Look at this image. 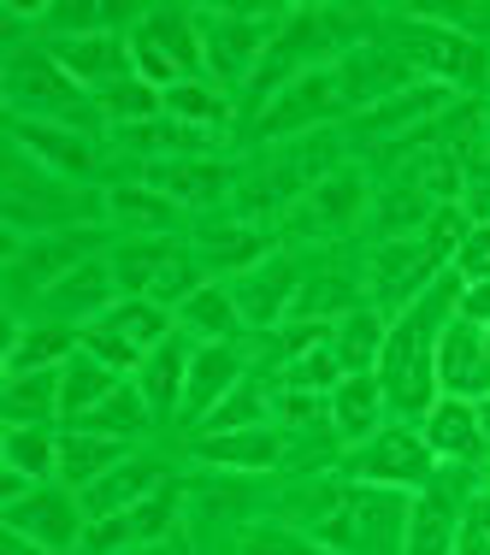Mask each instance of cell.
<instances>
[{"mask_svg": "<svg viewBox=\"0 0 490 555\" xmlns=\"http://www.w3.org/2000/svg\"><path fill=\"white\" fill-rule=\"evenodd\" d=\"M0 467L48 485V473H60V431L54 426H7L0 431Z\"/></svg>", "mask_w": 490, "mask_h": 555, "instance_id": "37", "label": "cell"}, {"mask_svg": "<svg viewBox=\"0 0 490 555\" xmlns=\"http://www.w3.org/2000/svg\"><path fill=\"white\" fill-rule=\"evenodd\" d=\"M166 485H171L166 461L130 455V461H118L107 479H95L89 491H77V496H83V514H89V520H101V514H125V508H137V502L160 496Z\"/></svg>", "mask_w": 490, "mask_h": 555, "instance_id": "19", "label": "cell"}, {"mask_svg": "<svg viewBox=\"0 0 490 555\" xmlns=\"http://www.w3.org/2000/svg\"><path fill=\"white\" fill-rule=\"evenodd\" d=\"M142 183H154L178 207H207L231 190V166L214 160V154H183V160H154Z\"/></svg>", "mask_w": 490, "mask_h": 555, "instance_id": "23", "label": "cell"}, {"mask_svg": "<svg viewBox=\"0 0 490 555\" xmlns=\"http://www.w3.org/2000/svg\"><path fill=\"white\" fill-rule=\"evenodd\" d=\"M479 420H485V438H490V396H485V402H479Z\"/></svg>", "mask_w": 490, "mask_h": 555, "instance_id": "52", "label": "cell"}, {"mask_svg": "<svg viewBox=\"0 0 490 555\" xmlns=\"http://www.w3.org/2000/svg\"><path fill=\"white\" fill-rule=\"evenodd\" d=\"M467 231H473V219H467V207L455 202V207H437V214L426 219V231H420V236H426V248H431V255L449 267V260H455V248L467 243Z\"/></svg>", "mask_w": 490, "mask_h": 555, "instance_id": "45", "label": "cell"}, {"mask_svg": "<svg viewBox=\"0 0 490 555\" xmlns=\"http://www.w3.org/2000/svg\"><path fill=\"white\" fill-rule=\"evenodd\" d=\"M171 332H178V313L171 308H160V301H149V296H118L101 320L83 325V349L95 354V361L118 366V373H137Z\"/></svg>", "mask_w": 490, "mask_h": 555, "instance_id": "5", "label": "cell"}, {"mask_svg": "<svg viewBox=\"0 0 490 555\" xmlns=\"http://www.w3.org/2000/svg\"><path fill=\"white\" fill-rule=\"evenodd\" d=\"M125 18V7H42V24L60 36H107V24Z\"/></svg>", "mask_w": 490, "mask_h": 555, "instance_id": "44", "label": "cell"}, {"mask_svg": "<svg viewBox=\"0 0 490 555\" xmlns=\"http://www.w3.org/2000/svg\"><path fill=\"white\" fill-rule=\"evenodd\" d=\"M455 555H490V491H479L461 508V532H455Z\"/></svg>", "mask_w": 490, "mask_h": 555, "instance_id": "48", "label": "cell"}, {"mask_svg": "<svg viewBox=\"0 0 490 555\" xmlns=\"http://www.w3.org/2000/svg\"><path fill=\"white\" fill-rule=\"evenodd\" d=\"M178 236H130V243H118L113 248V278H118V289L125 296H149L154 289V278L166 272V260L178 255Z\"/></svg>", "mask_w": 490, "mask_h": 555, "instance_id": "36", "label": "cell"}, {"mask_svg": "<svg viewBox=\"0 0 490 555\" xmlns=\"http://www.w3.org/2000/svg\"><path fill=\"white\" fill-rule=\"evenodd\" d=\"M195 18H202L207 77L224 89V83H243V77L260 72L278 24H284L289 12H278V7H202Z\"/></svg>", "mask_w": 490, "mask_h": 555, "instance_id": "3", "label": "cell"}, {"mask_svg": "<svg viewBox=\"0 0 490 555\" xmlns=\"http://www.w3.org/2000/svg\"><path fill=\"white\" fill-rule=\"evenodd\" d=\"M396 54L414 65L420 83H437V89H485V42H473V36L449 30V24H431V18H414V30H402V42H396Z\"/></svg>", "mask_w": 490, "mask_h": 555, "instance_id": "7", "label": "cell"}, {"mask_svg": "<svg viewBox=\"0 0 490 555\" xmlns=\"http://www.w3.org/2000/svg\"><path fill=\"white\" fill-rule=\"evenodd\" d=\"M149 402H142V390L137 385H118L107 402L101 408H89L83 420H72V426H83V431H101V438H142V431H149Z\"/></svg>", "mask_w": 490, "mask_h": 555, "instance_id": "40", "label": "cell"}, {"mask_svg": "<svg viewBox=\"0 0 490 555\" xmlns=\"http://www.w3.org/2000/svg\"><path fill=\"white\" fill-rule=\"evenodd\" d=\"M166 118H178V125H195V130H219L231 125V95L214 83V77H195V83H178L166 89Z\"/></svg>", "mask_w": 490, "mask_h": 555, "instance_id": "39", "label": "cell"}, {"mask_svg": "<svg viewBox=\"0 0 490 555\" xmlns=\"http://www.w3.org/2000/svg\"><path fill=\"white\" fill-rule=\"evenodd\" d=\"M130 60H137V77L154 89H178L195 83L207 72V48H202V18L183 7H154L142 12L137 24L125 30Z\"/></svg>", "mask_w": 490, "mask_h": 555, "instance_id": "2", "label": "cell"}, {"mask_svg": "<svg viewBox=\"0 0 490 555\" xmlns=\"http://www.w3.org/2000/svg\"><path fill=\"white\" fill-rule=\"evenodd\" d=\"M0 414H7V426H54L60 420V366L7 378V390H0Z\"/></svg>", "mask_w": 490, "mask_h": 555, "instance_id": "34", "label": "cell"}, {"mask_svg": "<svg viewBox=\"0 0 490 555\" xmlns=\"http://www.w3.org/2000/svg\"><path fill=\"white\" fill-rule=\"evenodd\" d=\"M449 267H455L461 284H485V278H490V224H473L467 243L455 248V260H449Z\"/></svg>", "mask_w": 490, "mask_h": 555, "instance_id": "49", "label": "cell"}, {"mask_svg": "<svg viewBox=\"0 0 490 555\" xmlns=\"http://www.w3.org/2000/svg\"><path fill=\"white\" fill-rule=\"evenodd\" d=\"M195 349H202V343H195L190 332H171V337L160 343V349H154L149 361L137 366V373H130L154 420H166V414H178V408H183V385H190Z\"/></svg>", "mask_w": 490, "mask_h": 555, "instance_id": "17", "label": "cell"}, {"mask_svg": "<svg viewBox=\"0 0 490 555\" xmlns=\"http://www.w3.org/2000/svg\"><path fill=\"white\" fill-rule=\"evenodd\" d=\"M12 142H18V154H30L42 171H54V178H83V171H95V149H89V137L72 125L18 118V125H12Z\"/></svg>", "mask_w": 490, "mask_h": 555, "instance_id": "18", "label": "cell"}, {"mask_svg": "<svg viewBox=\"0 0 490 555\" xmlns=\"http://www.w3.org/2000/svg\"><path fill=\"white\" fill-rule=\"evenodd\" d=\"M349 479L354 485H378V491H426V485H437V455H431L426 431L384 426L378 438L354 443Z\"/></svg>", "mask_w": 490, "mask_h": 555, "instance_id": "8", "label": "cell"}, {"mask_svg": "<svg viewBox=\"0 0 490 555\" xmlns=\"http://www.w3.org/2000/svg\"><path fill=\"white\" fill-rule=\"evenodd\" d=\"M284 385H289V390H320V396H331V390L343 385L337 349H331V343H313V349H301L296 361H284Z\"/></svg>", "mask_w": 490, "mask_h": 555, "instance_id": "43", "label": "cell"}, {"mask_svg": "<svg viewBox=\"0 0 490 555\" xmlns=\"http://www.w3.org/2000/svg\"><path fill=\"white\" fill-rule=\"evenodd\" d=\"M101 202H107L113 224H130V231H142V236H171V224L183 214V207L171 202V195H160L154 183H113Z\"/></svg>", "mask_w": 490, "mask_h": 555, "instance_id": "31", "label": "cell"}, {"mask_svg": "<svg viewBox=\"0 0 490 555\" xmlns=\"http://www.w3.org/2000/svg\"><path fill=\"white\" fill-rule=\"evenodd\" d=\"M301 284H308V278H301L296 260H284V255H267L260 267L236 272L231 296H236V313H243V325H248V332H278V325H289Z\"/></svg>", "mask_w": 490, "mask_h": 555, "instance_id": "12", "label": "cell"}, {"mask_svg": "<svg viewBox=\"0 0 490 555\" xmlns=\"http://www.w3.org/2000/svg\"><path fill=\"white\" fill-rule=\"evenodd\" d=\"M236 555H325V550L308 532H289V526H255Z\"/></svg>", "mask_w": 490, "mask_h": 555, "instance_id": "46", "label": "cell"}, {"mask_svg": "<svg viewBox=\"0 0 490 555\" xmlns=\"http://www.w3.org/2000/svg\"><path fill=\"white\" fill-rule=\"evenodd\" d=\"M77 349H83V332H77V325H65V320H12L7 378L42 373V366H65Z\"/></svg>", "mask_w": 490, "mask_h": 555, "instance_id": "21", "label": "cell"}, {"mask_svg": "<svg viewBox=\"0 0 490 555\" xmlns=\"http://www.w3.org/2000/svg\"><path fill=\"white\" fill-rule=\"evenodd\" d=\"M337 30H343V12H325V7H301V12H289V18L278 24V36H272L267 60H260V72H255V95H260V101H272L278 89H289L296 77L320 72L325 54L343 42Z\"/></svg>", "mask_w": 490, "mask_h": 555, "instance_id": "6", "label": "cell"}, {"mask_svg": "<svg viewBox=\"0 0 490 555\" xmlns=\"http://www.w3.org/2000/svg\"><path fill=\"white\" fill-rule=\"evenodd\" d=\"M89 248H95V236H89V231L7 236V255H12V272H18L24 284H36V289L60 284L65 272H77V267H83V260H95V255H89Z\"/></svg>", "mask_w": 490, "mask_h": 555, "instance_id": "15", "label": "cell"}, {"mask_svg": "<svg viewBox=\"0 0 490 555\" xmlns=\"http://www.w3.org/2000/svg\"><path fill=\"white\" fill-rule=\"evenodd\" d=\"M195 455L214 461L224 473H267L284 461V431L278 426H248V431H202Z\"/></svg>", "mask_w": 490, "mask_h": 555, "instance_id": "25", "label": "cell"}, {"mask_svg": "<svg viewBox=\"0 0 490 555\" xmlns=\"http://www.w3.org/2000/svg\"><path fill=\"white\" fill-rule=\"evenodd\" d=\"M7 101L18 113H30V118H48V125H72V130H83V118L95 113V95H89L83 83H77L65 65L48 54V48H24V54H12L7 60Z\"/></svg>", "mask_w": 490, "mask_h": 555, "instance_id": "4", "label": "cell"}, {"mask_svg": "<svg viewBox=\"0 0 490 555\" xmlns=\"http://www.w3.org/2000/svg\"><path fill=\"white\" fill-rule=\"evenodd\" d=\"M243 313H236V296L231 284H202L190 301L178 308V332H190L195 343H231Z\"/></svg>", "mask_w": 490, "mask_h": 555, "instance_id": "35", "label": "cell"}, {"mask_svg": "<svg viewBox=\"0 0 490 555\" xmlns=\"http://www.w3.org/2000/svg\"><path fill=\"white\" fill-rule=\"evenodd\" d=\"M366 214V178L354 166H331L308 195H301V219L308 231H349Z\"/></svg>", "mask_w": 490, "mask_h": 555, "instance_id": "24", "label": "cell"}, {"mask_svg": "<svg viewBox=\"0 0 490 555\" xmlns=\"http://www.w3.org/2000/svg\"><path fill=\"white\" fill-rule=\"evenodd\" d=\"M426 443H431V455H443V461H479L485 449H490L485 420H479V402L437 396V408L426 414Z\"/></svg>", "mask_w": 490, "mask_h": 555, "instance_id": "27", "label": "cell"}, {"mask_svg": "<svg viewBox=\"0 0 490 555\" xmlns=\"http://www.w3.org/2000/svg\"><path fill=\"white\" fill-rule=\"evenodd\" d=\"M354 308H361V289H354V284H343V278H308V284H301V296H296V313H289V320L337 325L343 313H354Z\"/></svg>", "mask_w": 490, "mask_h": 555, "instance_id": "41", "label": "cell"}, {"mask_svg": "<svg viewBox=\"0 0 490 555\" xmlns=\"http://www.w3.org/2000/svg\"><path fill=\"white\" fill-rule=\"evenodd\" d=\"M195 260L207 272H248L267 260V236L248 231V224H224V231H202L195 236Z\"/></svg>", "mask_w": 490, "mask_h": 555, "instance_id": "38", "label": "cell"}, {"mask_svg": "<svg viewBox=\"0 0 490 555\" xmlns=\"http://www.w3.org/2000/svg\"><path fill=\"white\" fill-rule=\"evenodd\" d=\"M485 130H490V107H485Z\"/></svg>", "mask_w": 490, "mask_h": 555, "instance_id": "53", "label": "cell"}, {"mask_svg": "<svg viewBox=\"0 0 490 555\" xmlns=\"http://www.w3.org/2000/svg\"><path fill=\"white\" fill-rule=\"evenodd\" d=\"M118 296H125V289H118V278H113V260H83L77 272H65L60 284L42 289V308L60 313L65 325H77V332H83V325L101 320Z\"/></svg>", "mask_w": 490, "mask_h": 555, "instance_id": "16", "label": "cell"}, {"mask_svg": "<svg viewBox=\"0 0 490 555\" xmlns=\"http://www.w3.org/2000/svg\"><path fill=\"white\" fill-rule=\"evenodd\" d=\"M272 414H284V426H320V420H331V396L320 390H278L272 396Z\"/></svg>", "mask_w": 490, "mask_h": 555, "instance_id": "47", "label": "cell"}, {"mask_svg": "<svg viewBox=\"0 0 490 555\" xmlns=\"http://www.w3.org/2000/svg\"><path fill=\"white\" fill-rule=\"evenodd\" d=\"M461 320H479V325H490V278L485 284H461Z\"/></svg>", "mask_w": 490, "mask_h": 555, "instance_id": "50", "label": "cell"}, {"mask_svg": "<svg viewBox=\"0 0 490 555\" xmlns=\"http://www.w3.org/2000/svg\"><path fill=\"white\" fill-rule=\"evenodd\" d=\"M0 555H54V550H42L36 538H24V532H12V526H0Z\"/></svg>", "mask_w": 490, "mask_h": 555, "instance_id": "51", "label": "cell"}, {"mask_svg": "<svg viewBox=\"0 0 490 555\" xmlns=\"http://www.w3.org/2000/svg\"><path fill=\"white\" fill-rule=\"evenodd\" d=\"M349 526H354V550H366V555L402 550V538H408V502H402V491H378V485L349 491Z\"/></svg>", "mask_w": 490, "mask_h": 555, "instance_id": "22", "label": "cell"}, {"mask_svg": "<svg viewBox=\"0 0 490 555\" xmlns=\"http://www.w3.org/2000/svg\"><path fill=\"white\" fill-rule=\"evenodd\" d=\"M437 390L461 396V402H485L490 396V325L479 320H449L437 337Z\"/></svg>", "mask_w": 490, "mask_h": 555, "instance_id": "13", "label": "cell"}, {"mask_svg": "<svg viewBox=\"0 0 490 555\" xmlns=\"http://www.w3.org/2000/svg\"><path fill=\"white\" fill-rule=\"evenodd\" d=\"M267 414H272V396L260 390L255 378H243V385H236V390L214 408V414L195 426V438H202V431H248V426H267Z\"/></svg>", "mask_w": 490, "mask_h": 555, "instance_id": "42", "label": "cell"}, {"mask_svg": "<svg viewBox=\"0 0 490 555\" xmlns=\"http://www.w3.org/2000/svg\"><path fill=\"white\" fill-rule=\"evenodd\" d=\"M118 461H130L125 438H101V431H83V426H60V485L89 491L95 479H107Z\"/></svg>", "mask_w": 490, "mask_h": 555, "instance_id": "28", "label": "cell"}, {"mask_svg": "<svg viewBox=\"0 0 490 555\" xmlns=\"http://www.w3.org/2000/svg\"><path fill=\"white\" fill-rule=\"evenodd\" d=\"M443 107H449V89L414 83V89H402V95H390V101H378V107H366L361 118H354V125L373 130V137H396V130H426Z\"/></svg>", "mask_w": 490, "mask_h": 555, "instance_id": "32", "label": "cell"}, {"mask_svg": "<svg viewBox=\"0 0 490 555\" xmlns=\"http://www.w3.org/2000/svg\"><path fill=\"white\" fill-rule=\"evenodd\" d=\"M337 113H354L349 107V89H343L337 65H320V72L296 77V83L278 89L267 107H260V137H296V130L331 125Z\"/></svg>", "mask_w": 490, "mask_h": 555, "instance_id": "9", "label": "cell"}, {"mask_svg": "<svg viewBox=\"0 0 490 555\" xmlns=\"http://www.w3.org/2000/svg\"><path fill=\"white\" fill-rule=\"evenodd\" d=\"M455 308H461V278H437L414 308L390 320V337H384L378 354V385L396 414L426 420L437 408V396H443L437 390V337L455 320Z\"/></svg>", "mask_w": 490, "mask_h": 555, "instance_id": "1", "label": "cell"}, {"mask_svg": "<svg viewBox=\"0 0 490 555\" xmlns=\"http://www.w3.org/2000/svg\"><path fill=\"white\" fill-rule=\"evenodd\" d=\"M384 337H390V320L378 308H354L331 325V349H337V366L343 373H378V354H384Z\"/></svg>", "mask_w": 490, "mask_h": 555, "instance_id": "33", "label": "cell"}, {"mask_svg": "<svg viewBox=\"0 0 490 555\" xmlns=\"http://www.w3.org/2000/svg\"><path fill=\"white\" fill-rule=\"evenodd\" d=\"M48 54H54L65 72L77 77V83L89 89V95H107L113 83H125V77H137V60H130V42L118 30L107 36H60V42H48Z\"/></svg>", "mask_w": 490, "mask_h": 555, "instance_id": "14", "label": "cell"}, {"mask_svg": "<svg viewBox=\"0 0 490 555\" xmlns=\"http://www.w3.org/2000/svg\"><path fill=\"white\" fill-rule=\"evenodd\" d=\"M384 385L378 373H343V385L331 390V426L343 443H366L384 431Z\"/></svg>", "mask_w": 490, "mask_h": 555, "instance_id": "26", "label": "cell"}, {"mask_svg": "<svg viewBox=\"0 0 490 555\" xmlns=\"http://www.w3.org/2000/svg\"><path fill=\"white\" fill-rule=\"evenodd\" d=\"M0 526H12V532H24V538H36L42 550H77L83 544V526H89V514H83V496L72 491V485H36L24 502H12V508H0Z\"/></svg>", "mask_w": 490, "mask_h": 555, "instance_id": "10", "label": "cell"}, {"mask_svg": "<svg viewBox=\"0 0 490 555\" xmlns=\"http://www.w3.org/2000/svg\"><path fill=\"white\" fill-rule=\"evenodd\" d=\"M118 385H125V373H118V366L95 361L89 349H77L72 361L60 366V426H72V420L89 414V408H101Z\"/></svg>", "mask_w": 490, "mask_h": 555, "instance_id": "30", "label": "cell"}, {"mask_svg": "<svg viewBox=\"0 0 490 555\" xmlns=\"http://www.w3.org/2000/svg\"><path fill=\"white\" fill-rule=\"evenodd\" d=\"M243 378L248 373H243V349H236V343H202V349H195V366H190V385H183V420L202 426Z\"/></svg>", "mask_w": 490, "mask_h": 555, "instance_id": "20", "label": "cell"}, {"mask_svg": "<svg viewBox=\"0 0 490 555\" xmlns=\"http://www.w3.org/2000/svg\"><path fill=\"white\" fill-rule=\"evenodd\" d=\"M437 267L443 260L426 248V236H384L378 255H373V301L378 313H408L420 296L437 284Z\"/></svg>", "mask_w": 490, "mask_h": 555, "instance_id": "11", "label": "cell"}, {"mask_svg": "<svg viewBox=\"0 0 490 555\" xmlns=\"http://www.w3.org/2000/svg\"><path fill=\"white\" fill-rule=\"evenodd\" d=\"M455 532H461V508L443 485H426L408 502V538L402 555H455Z\"/></svg>", "mask_w": 490, "mask_h": 555, "instance_id": "29", "label": "cell"}]
</instances>
